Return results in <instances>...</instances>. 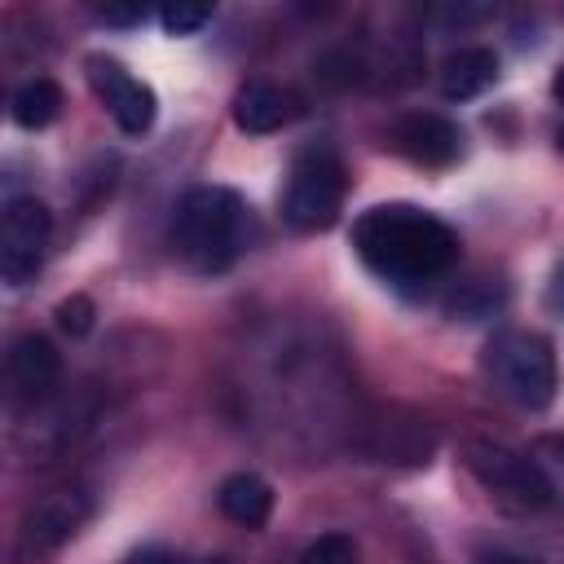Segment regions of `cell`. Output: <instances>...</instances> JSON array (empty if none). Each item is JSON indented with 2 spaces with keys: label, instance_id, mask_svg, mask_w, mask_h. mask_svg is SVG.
Here are the masks:
<instances>
[{
  "label": "cell",
  "instance_id": "obj_20",
  "mask_svg": "<svg viewBox=\"0 0 564 564\" xmlns=\"http://www.w3.org/2000/svg\"><path fill=\"white\" fill-rule=\"evenodd\" d=\"M128 564H176V555L163 546H141L137 555H128Z\"/></svg>",
  "mask_w": 564,
  "mask_h": 564
},
{
  "label": "cell",
  "instance_id": "obj_13",
  "mask_svg": "<svg viewBox=\"0 0 564 564\" xmlns=\"http://www.w3.org/2000/svg\"><path fill=\"white\" fill-rule=\"evenodd\" d=\"M216 502H220V511H225L234 524L260 529V524L269 520V511H273V485H269L264 476H256V471H234V476L220 480Z\"/></svg>",
  "mask_w": 564,
  "mask_h": 564
},
{
  "label": "cell",
  "instance_id": "obj_23",
  "mask_svg": "<svg viewBox=\"0 0 564 564\" xmlns=\"http://www.w3.org/2000/svg\"><path fill=\"white\" fill-rule=\"evenodd\" d=\"M203 564H229V560H220V555H212V560H203Z\"/></svg>",
  "mask_w": 564,
  "mask_h": 564
},
{
  "label": "cell",
  "instance_id": "obj_4",
  "mask_svg": "<svg viewBox=\"0 0 564 564\" xmlns=\"http://www.w3.org/2000/svg\"><path fill=\"white\" fill-rule=\"evenodd\" d=\"M344 212V163L330 145H304L282 185V220L295 234H322Z\"/></svg>",
  "mask_w": 564,
  "mask_h": 564
},
{
  "label": "cell",
  "instance_id": "obj_8",
  "mask_svg": "<svg viewBox=\"0 0 564 564\" xmlns=\"http://www.w3.org/2000/svg\"><path fill=\"white\" fill-rule=\"evenodd\" d=\"M62 375V357L53 348V339L44 335H22L9 344V357H4V388H9V401L13 405H40L53 383Z\"/></svg>",
  "mask_w": 564,
  "mask_h": 564
},
{
  "label": "cell",
  "instance_id": "obj_18",
  "mask_svg": "<svg viewBox=\"0 0 564 564\" xmlns=\"http://www.w3.org/2000/svg\"><path fill=\"white\" fill-rule=\"evenodd\" d=\"M546 308L564 317V260L555 264V273H551V282H546Z\"/></svg>",
  "mask_w": 564,
  "mask_h": 564
},
{
  "label": "cell",
  "instance_id": "obj_12",
  "mask_svg": "<svg viewBox=\"0 0 564 564\" xmlns=\"http://www.w3.org/2000/svg\"><path fill=\"white\" fill-rule=\"evenodd\" d=\"M494 79H498V57H494L489 48H480V44L458 48V53H449V57L441 62V97H445V101H471V97H480Z\"/></svg>",
  "mask_w": 564,
  "mask_h": 564
},
{
  "label": "cell",
  "instance_id": "obj_7",
  "mask_svg": "<svg viewBox=\"0 0 564 564\" xmlns=\"http://www.w3.org/2000/svg\"><path fill=\"white\" fill-rule=\"evenodd\" d=\"M84 66H88V84H93L97 101L110 110V119L119 123V132L141 137V132L154 123V110H159L154 88H150L145 79H137L123 62L101 57V53H93Z\"/></svg>",
  "mask_w": 564,
  "mask_h": 564
},
{
  "label": "cell",
  "instance_id": "obj_2",
  "mask_svg": "<svg viewBox=\"0 0 564 564\" xmlns=\"http://www.w3.org/2000/svg\"><path fill=\"white\" fill-rule=\"evenodd\" d=\"M247 247V207L225 185H189L172 212V251L194 273H225Z\"/></svg>",
  "mask_w": 564,
  "mask_h": 564
},
{
  "label": "cell",
  "instance_id": "obj_11",
  "mask_svg": "<svg viewBox=\"0 0 564 564\" xmlns=\"http://www.w3.org/2000/svg\"><path fill=\"white\" fill-rule=\"evenodd\" d=\"M295 115V97L286 88H278L273 79H247L238 93H234V123L251 137H264V132H278L286 128Z\"/></svg>",
  "mask_w": 564,
  "mask_h": 564
},
{
  "label": "cell",
  "instance_id": "obj_16",
  "mask_svg": "<svg viewBox=\"0 0 564 564\" xmlns=\"http://www.w3.org/2000/svg\"><path fill=\"white\" fill-rule=\"evenodd\" d=\"M212 18V4H167V9H159V22H163V31L167 35H194L203 22Z\"/></svg>",
  "mask_w": 564,
  "mask_h": 564
},
{
  "label": "cell",
  "instance_id": "obj_1",
  "mask_svg": "<svg viewBox=\"0 0 564 564\" xmlns=\"http://www.w3.org/2000/svg\"><path fill=\"white\" fill-rule=\"evenodd\" d=\"M352 247L361 264L392 286H427L458 264V234L414 203H379L361 212Z\"/></svg>",
  "mask_w": 564,
  "mask_h": 564
},
{
  "label": "cell",
  "instance_id": "obj_15",
  "mask_svg": "<svg viewBox=\"0 0 564 564\" xmlns=\"http://www.w3.org/2000/svg\"><path fill=\"white\" fill-rule=\"evenodd\" d=\"M295 564H357V546L348 533H322L300 551Z\"/></svg>",
  "mask_w": 564,
  "mask_h": 564
},
{
  "label": "cell",
  "instance_id": "obj_6",
  "mask_svg": "<svg viewBox=\"0 0 564 564\" xmlns=\"http://www.w3.org/2000/svg\"><path fill=\"white\" fill-rule=\"evenodd\" d=\"M48 238H53L48 207L40 198H31V194L9 198L4 212H0V278L9 286L31 282L40 273V264H44Z\"/></svg>",
  "mask_w": 564,
  "mask_h": 564
},
{
  "label": "cell",
  "instance_id": "obj_21",
  "mask_svg": "<svg viewBox=\"0 0 564 564\" xmlns=\"http://www.w3.org/2000/svg\"><path fill=\"white\" fill-rule=\"evenodd\" d=\"M551 93H555V97H560V101H564V66H560V70H555V79H551Z\"/></svg>",
  "mask_w": 564,
  "mask_h": 564
},
{
  "label": "cell",
  "instance_id": "obj_5",
  "mask_svg": "<svg viewBox=\"0 0 564 564\" xmlns=\"http://www.w3.org/2000/svg\"><path fill=\"white\" fill-rule=\"evenodd\" d=\"M489 375L498 379V388L524 405V410H546L555 401L560 388V370H555V348L546 335L538 330H502L489 339L485 348Z\"/></svg>",
  "mask_w": 564,
  "mask_h": 564
},
{
  "label": "cell",
  "instance_id": "obj_17",
  "mask_svg": "<svg viewBox=\"0 0 564 564\" xmlns=\"http://www.w3.org/2000/svg\"><path fill=\"white\" fill-rule=\"evenodd\" d=\"M57 326H62L66 335H88V326H93V300H88V295L62 300V304H57Z\"/></svg>",
  "mask_w": 564,
  "mask_h": 564
},
{
  "label": "cell",
  "instance_id": "obj_3",
  "mask_svg": "<svg viewBox=\"0 0 564 564\" xmlns=\"http://www.w3.org/2000/svg\"><path fill=\"white\" fill-rule=\"evenodd\" d=\"M463 467L476 476V485L507 511H520V516H533V511H546L555 502V485L551 476L520 449L502 445V441H489V436H467L463 441Z\"/></svg>",
  "mask_w": 564,
  "mask_h": 564
},
{
  "label": "cell",
  "instance_id": "obj_9",
  "mask_svg": "<svg viewBox=\"0 0 564 564\" xmlns=\"http://www.w3.org/2000/svg\"><path fill=\"white\" fill-rule=\"evenodd\" d=\"M84 498L70 494V489H57L48 494L44 502H35V511L22 520V533H18V560L22 564H40L44 555H53L84 520Z\"/></svg>",
  "mask_w": 564,
  "mask_h": 564
},
{
  "label": "cell",
  "instance_id": "obj_19",
  "mask_svg": "<svg viewBox=\"0 0 564 564\" xmlns=\"http://www.w3.org/2000/svg\"><path fill=\"white\" fill-rule=\"evenodd\" d=\"M101 18H106V22H119V26H128V22H141V18H145V4H128V9H115V4H106V9H101Z\"/></svg>",
  "mask_w": 564,
  "mask_h": 564
},
{
  "label": "cell",
  "instance_id": "obj_10",
  "mask_svg": "<svg viewBox=\"0 0 564 564\" xmlns=\"http://www.w3.org/2000/svg\"><path fill=\"white\" fill-rule=\"evenodd\" d=\"M392 145L405 159L423 163V167H449L463 154V132H458L454 119L432 115V110H419V115H405L392 128Z\"/></svg>",
  "mask_w": 564,
  "mask_h": 564
},
{
  "label": "cell",
  "instance_id": "obj_14",
  "mask_svg": "<svg viewBox=\"0 0 564 564\" xmlns=\"http://www.w3.org/2000/svg\"><path fill=\"white\" fill-rule=\"evenodd\" d=\"M9 115H13V123H18V128H26V132L48 128V123L62 115V88H57L53 79L35 75V79H26V84L13 93Z\"/></svg>",
  "mask_w": 564,
  "mask_h": 564
},
{
  "label": "cell",
  "instance_id": "obj_22",
  "mask_svg": "<svg viewBox=\"0 0 564 564\" xmlns=\"http://www.w3.org/2000/svg\"><path fill=\"white\" fill-rule=\"evenodd\" d=\"M555 141H560V154H564V128H560V132H555Z\"/></svg>",
  "mask_w": 564,
  "mask_h": 564
}]
</instances>
